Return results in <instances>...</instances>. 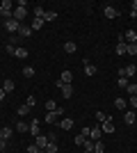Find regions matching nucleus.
<instances>
[{
  "instance_id": "f257e3e1",
  "label": "nucleus",
  "mask_w": 137,
  "mask_h": 153,
  "mask_svg": "<svg viewBox=\"0 0 137 153\" xmlns=\"http://www.w3.org/2000/svg\"><path fill=\"white\" fill-rule=\"evenodd\" d=\"M62 114H64V108H57V110H55V112H46L44 121L48 123V126H50V123H55V121H57V119H59V117H62Z\"/></svg>"
},
{
  "instance_id": "f03ea898",
  "label": "nucleus",
  "mask_w": 137,
  "mask_h": 153,
  "mask_svg": "<svg viewBox=\"0 0 137 153\" xmlns=\"http://www.w3.org/2000/svg\"><path fill=\"white\" fill-rule=\"evenodd\" d=\"M135 73H137L135 64H128V66H124V69H119V78H133Z\"/></svg>"
},
{
  "instance_id": "7ed1b4c3",
  "label": "nucleus",
  "mask_w": 137,
  "mask_h": 153,
  "mask_svg": "<svg viewBox=\"0 0 137 153\" xmlns=\"http://www.w3.org/2000/svg\"><path fill=\"white\" fill-rule=\"evenodd\" d=\"M55 85H57L59 91H62V98H71V96H73V87H71V85H64L62 80H57Z\"/></svg>"
},
{
  "instance_id": "20e7f679",
  "label": "nucleus",
  "mask_w": 137,
  "mask_h": 153,
  "mask_svg": "<svg viewBox=\"0 0 137 153\" xmlns=\"http://www.w3.org/2000/svg\"><path fill=\"white\" fill-rule=\"evenodd\" d=\"M2 25H5V30H7V32H12V34H16V32H19V27H21V23H19L16 19H9V21H5Z\"/></svg>"
},
{
  "instance_id": "39448f33",
  "label": "nucleus",
  "mask_w": 137,
  "mask_h": 153,
  "mask_svg": "<svg viewBox=\"0 0 137 153\" xmlns=\"http://www.w3.org/2000/svg\"><path fill=\"white\" fill-rule=\"evenodd\" d=\"M103 14H105V19H110V21H114V19L119 16L117 7H112V5H105V7H103Z\"/></svg>"
},
{
  "instance_id": "423d86ee",
  "label": "nucleus",
  "mask_w": 137,
  "mask_h": 153,
  "mask_svg": "<svg viewBox=\"0 0 137 153\" xmlns=\"http://www.w3.org/2000/svg\"><path fill=\"white\" fill-rule=\"evenodd\" d=\"M25 16H27V7H19V5L14 7V19L19 21V23L25 19Z\"/></svg>"
},
{
  "instance_id": "0eeeda50",
  "label": "nucleus",
  "mask_w": 137,
  "mask_h": 153,
  "mask_svg": "<svg viewBox=\"0 0 137 153\" xmlns=\"http://www.w3.org/2000/svg\"><path fill=\"white\" fill-rule=\"evenodd\" d=\"M34 144H37L41 151H46V146H48V135H37V137H34Z\"/></svg>"
},
{
  "instance_id": "6e6552de",
  "label": "nucleus",
  "mask_w": 137,
  "mask_h": 153,
  "mask_svg": "<svg viewBox=\"0 0 137 153\" xmlns=\"http://www.w3.org/2000/svg\"><path fill=\"white\" fill-rule=\"evenodd\" d=\"M101 137H103V130H101V126H94V128L89 130V140H91V142H98Z\"/></svg>"
},
{
  "instance_id": "1a4fd4ad",
  "label": "nucleus",
  "mask_w": 137,
  "mask_h": 153,
  "mask_svg": "<svg viewBox=\"0 0 137 153\" xmlns=\"http://www.w3.org/2000/svg\"><path fill=\"white\" fill-rule=\"evenodd\" d=\"M135 119H137V112H135V110H126V112H124V121L128 123V126H133Z\"/></svg>"
},
{
  "instance_id": "9d476101",
  "label": "nucleus",
  "mask_w": 137,
  "mask_h": 153,
  "mask_svg": "<svg viewBox=\"0 0 137 153\" xmlns=\"http://www.w3.org/2000/svg\"><path fill=\"white\" fill-rule=\"evenodd\" d=\"M124 41L126 44H137V32L135 30H126L124 32Z\"/></svg>"
},
{
  "instance_id": "9b49d317",
  "label": "nucleus",
  "mask_w": 137,
  "mask_h": 153,
  "mask_svg": "<svg viewBox=\"0 0 137 153\" xmlns=\"http://www.w3.org/2000/svg\"><path fill=\"white\" fill-rule=\"evenodd\" d=\"M30 133H32L34 137L41 135V121H39V119H32V121H30Z\"/></svg>"
},
{
  "instance_id": "f8f14e48",
  "label": "nucleus",
  "mask_w": 137,
  "mask_h": 153,
  "mask_svg": "<svg viewBox=\"0 0 137 153\" xmlns=\"http://www.w3.org/2000/svg\"><path fill=\"white\" fill-rule=\"evenodd\" d=\"M98 126H101L103 135H112V133H114V123H112V121H103V123H98Z\"/></svg>"
},
{
  "instance_id": "ddd939ff",
  "label": "nucleus",
  "mask_w": 137,
  "mask_h": 153,
  "mask_svg": "<svg viewBox=\"0 0 137 153\" xmlns=\"http://www.w3.org/2000/svg\"><path fill=\"white\" fill-rule=\"evenodd\" d=\"M73 126H76V121H73L71 117H66V119H62V121H59V128H62V130H71Z\"/></svg>"
},
{
  "instance_id": "4468645a",
  "label": "nucleus",
  "mask_w": 137,
  "mask_h": 153,
  "mask_svg": "<svg viewBox=\"0 0 137 153\" xmlns=\"http://www.w3.org/2000/svg\"><path fill=\"white\" fill-rule=\"evenodd\" d=\"M98 73V66L91 62H85V76H96Z\"/></svg>"
},
{
  "instance_id": "2eb2a0df",
  "label": "nucleus",
  "mask_w": 137,
  "mask_h": 153,
  "mask_svg": "<svg viewBox=\"0 0 137 153\" xmlns=\"http://www.w3.org/2000/svg\"><path fill=\"white\" fill-rule=\"evenodd\" d=\"M16 34H19L21 39H25V37H30V34H32V27H30V25H21Z\"/></svg>"
},
{
  "instance_id": "dca6fc26",
  "label": "nucleus",
  "mask_w": 137,
  "mask_h": 153,
  "mask_svg": "<svg viewBox=\"0 0 137 153\" xmlns=\"http://www.w3.org/2000/svg\"><path fill=\"white\" fill-rule=\"evenodd\" d=\"M59 80H62L64 85H71V80H73V73H71L69 69H66V71H62V76H59Z\"/></svg>"
},
{
  "instance_id": "f3484780",
  "label": "nucleus",
  "mask_w": 137,
  "mask_h": 153,
  "mask_svg": "<svg viewBox=\"0 0 137 153\" xmlns=\"http://www.w3.org/2000/svg\"><path fill=\"white\" fill-rule=\"evenodd\" d=\"M12 135H14V130H12L9 126H5L2 130H0V137H2V140H7V142L12 140Z\"/></svg>"
},
{
  "instance_id": "a211bd4d",
  "label": "nucleus",
  "mask_w": 137,
  "mask_h": 153,
  "mask_svg": "<svg viewBox=\"0 0 137 153\" xmlns=\"http://www.w3.org/2000/svg\"><path fill=\"white\" fill-rule=\"evenodd\" d=\"M14 57H16V59H25V57H27V48L19 46V48H16V53H14Z\"/></svg>"
},
{
  "instance_id": "6ab92c4d",
  "label": "nucleus",
  "mask_w": 137,
  "mask_h": 153,
  "mask_svg": "<svg viewBox=\"0 0 137 153\" xmlns=\"http://www.w3.org/2000/svg\"><path fill=\"white\" fill-rule=\"evenodd\" d=\"M16 133H30V123L19 121V123H16Z\"/></svg>"
},
{
  "instance_id": "aec40b11",
  "label": "nucleus",
  "mask_w": 137,
  "mask_h": 153,
  "mask_svg": "<svg viewBox=\"0 0 137 153\" xmlns=\"http://www.w3.org/2000/svg\"><path fill=\"white\" fill-rule=\"evenodd\" d=\"M53 21H57V12H46L44 14V23H53Z\"/></svg>"
},
{
  "instance_id": "412c9836",
  "label": "nucleus",
  "mask_w": 137,
  "mask_h": 153,
  "mask_svg": "<svg viewBox=\"0 0 137 153\" xmlns=\"http://www.w3.org/2000/svg\"><path fill=\"white\" fill-rule=\"evenodd\" d=\"M126 105H128L126 98H114V108H117V110H124V112H126Z\"/></svg>"
},
{
  "instance_id": "4be33fe9",
  "label": "nucleus",
  "mask_w": 137,
  "mask_h": 153,
  "mask_svg": "<svg viewBox=\"0 0 137 153\" xmlns=\"http://www.w3.org/2000/svg\"><path fill=\"white\" fill-rule=\"evenodd\" d=\"M30 105H25V103H23V105H19V110H16V112H19V117H25V114H30Z\"/></svg>"
},
{
  "instance_id": "5701e85b",
  "label": "nucleus",
  "mask_w": 137,
  "mask_h": 153,
  "mask_svg": "<svg viewBox=\"0 0 137 153\" xmlns=\"http://www.w3.org/2000/svg\"><path fill=\"white\" fill-rule=\"evenodd\" d=\"M96 121H98V123H103V121H112V117H110V114H105V112H96Z\"/></svg>"
},
{
  "instance_id": "b1692460",
  "label": "nucleus",
  "mask_w": 137,
  "mask_h": 153,
  "mask_svg": "<svg viewBox=\"0 0 137 153\" xmlns=\"http://www.w3.org/2000/svg\"><path fill=\"white\" fill-rule=\"evenodd\" d=\"M2 89H5L7 94H9V91H14V89H16V85H14V80H5V82H2Z\"/></svg>"
},
{
  "instance_id": "393cba45",
  "label": "nucleus",
  "mask_w": 137,
  "mask_h": 153,
  "mask_svg": "<svg viewBox=\"0 0 137 153\" xmlns=\"http://www.w3.org/2000/svg\"><path fill=\"white\" fill-rule=\"evenodd\" d=\"M126 46H128L126 41H119L117 48H114V53H117V55H126Z\"/></svg>"
},
{
  "instance_id": "a878e982",
  "label": "nucleus",
  "mask_w": 137,
  "mask_h": 153,
  "mask_svg": "<svg viewBox=\"0 0 137 153\" xmlns=\"http://www.w3.org/2000/svg\"><path fill=\"white\" fill-rule=\"evenodd\" d=\"M59 105L55 101H53V98H48V101H46V110H48V112H55V110H57Z\"/></svg>"
},
{
  "instance_id": "bb28decb",
  "label": "nucleus",
  "mask_w": 137,
  "mask_h": 153,
  "mask_svg": "<svg viewBox=\"0 0 137 153\" xmlns=\"http://www.w3.org/2000/svg\"><path fill=\"white\" fill-rule=\"evenodd\" d=\"M64 51L69 53V55H71V53H76V51H78V46L73 44V41H66V44H64Z\"/></svg>"
},
{
  "instance_id": "cd10ccee",
  "label": "nucleus",
  "mask_w": 137,
  "mask_h": 153,
  "mask_svg": "<svg viewBox=\"0 0 137 153\" xmlns=\"http://www.w3.org/2000/svg\"><path fill=\"white\" fill-rule=\"evenodd\" d=\"M89 140V137H85V135L80 133V135H76V146H85V142Z\"/></svg>"
},
{
  "instance_id": "c85d7f7f",
  "label": "nucleus",
  "mask_w": 137,
  "mask_h": 153,
  "mask_svg": "<svg viewBox=\"0 0 137 153\" xmlns=\"http://www.w3.org/2000/svg\"><path fill=\"white\" fill-rule=\"evenodd\" d=\"M44 14H46V9H44L41 5L34 7V19H44Z\"/></svg>"
},
{
  "instance_id": "c756f323",
  "label": "nucleus",
  "mask_w": 137,
  "mask_h": 153,
  "mask_svg": "<svg viewBox=\"0 0 137 153\" xmlns=\"http://www.w3.org/2000/svg\"><path fill=\"white\" fill-rule=\"evenodd\" d=\"M126 55H137V44H128L126 46Z\"/></svg>"
},
{
  "instance_id": "7c9ffc66",
  "label": "nucleus",
  "mask_w": 137,
  "mask_h": 153,
  "mask_svg": "<svg viewBox=\"0 0 137 153\" xmlns=\"http://www.w3.org/2000/svg\"><path fill=\"white\" fill-rule=\"evenodd\" d=\"M30 27H32V30H41V27H44V19H34Z\"/></svg>"
},
{
  "instance_id": "2f4dec72",
  "label": "nucleus",
  "mask_w": 137,
  "mask_h": 153,
  "mask_svg": "<svg viewBox=\"0 0 137 153\" xmlns=\"http://www.w3.org/2000/svg\"><path fill=\"white\" fill-rule=\"evenodd\" d=\"M126 91H128V94H130V96H137V85H135V82H128V87H126Z\"/></svg>"
},
{
  "instance_id": "473e14b6",
  "label": "nucleus",
  "mask_w": 137,
  "mask_h": 153,
  "mask_svg": "<svg viewBox=\"0 0 137 153\" xmlns=\"http://www.w3.org/2000/svg\"><path fill=\"white\" fill-rule=\"evenodd\" d=\"M46 153H57V142H48V146H46Z\"/></svg>"
},
{
  "instance_id": "72a5a7b5",
  "label": "nucleus",
  "mask_w": 137,
  "mask_h": 153,
  "mask_svg": "<svg viewBox=\"0 0 137 153\" xmlns=\"http://www.w3.org/2000/svg\"><path fill=\"white\" fill-rule=\"evenodd\" d=\"M94 151H96V153H103L105 151V146H103V142H101V140L94 142Z\"/></svg>"
},
{
  "instance_id": "f704fd0d",
  "label": "nucleus",
  "mask_w": 137,
  "mask_h": 153,
  "mask_svg": "<svg viewBox=\"0 0 137 153\" xmlns=\"http://www.w3.org/2000/svg\"><path fill=\"white\" fill-rule=\"evenodd\" d=\"M27 153H46V151H41L37 144H30V146H27Z\"/></svg>"
},
{
  "instance_id": "c9c22d12",
  "label": "nucleus",
  "mask_w": 137,
  "mask_h": 153,
  "mask_svg": "<svg viewBox=\"0 0 137 153\" xmlns=\"http://www.w3.org/2000/svg\"><path fill=\"white\" fill-rule=\"evenodd\" d=\"M23 76H25V78H32L34 76V69H32V66H25V69H23Z\"/></svg>"
},
{
  "instance_id": "e433bc0d",
  "label": "nucleus",
  "mask_w": 137,
  "mask_h": 153,
  "mask_svg": "<svg viewBox=\"0 0 137 153\" xmlns=\"http://www.w3.org/2000/svg\"><path fill=\"white\" fill-rule=\"evenodd\" d=\"M117 85L121 87V89H126V87H128V78H119V80H117Z\"/></svg>"
},
{
  "instance_id": "4c0bfd02",
  "label": "nucleus",
  "mask_w": 137,
  "mask_h": 153,
  "mask_svg": "<svg viewBox=\"0 0 137 153\" xmlns=\"http://www.w3.org/2000/svg\"><path fill=\"white\" fill-rule=\"evenodd\" d=\"M16 48H19V46H14V44H7V46H5V51L9 53V55H14V53H16Z\"/></svg>"
},
{
  "instance_id": "58836bf2",
  "label": "nucleus",
  "mask_w": 137,
  "mask_h": 153,
  "mask_svg": "<svg viewBox=\"0 0 137 153\" xmlns=\"http://www.w3.org/2000/svg\"><path fill=\"white\" fill-rule=\"evenodd\" d=\"M34 103H37V98H34V96H27L25 105H30V108H34Z\"/></svg>"
},
{
  "instance_id": "ea45409f",
  "label": "nucleus",
  "mask_w": 137,
  "mask_h": 153,
  "mask_svg": "<svg viewBox=\"0 0 137 153\" xmlns=\"http://www.w3.org/2000/svg\"><path fill=\"white\" fill-rule=\"evenodd\" d=\"M128 103L133 105V110H137V96H130V98H128Z\"/></svg>"
},
{
  "instance_id": "a19ab883",
  "label": "nucleus",
  "mask_w": 137,
  "mask_h": 153,
  "mask_svg": "<svg viewBox=\"0 0 137 153\" xmlns=\"http://www.w3.org/2000/svg\"><path fill=\"white\" fill-rule=\"evenodd\" d=\"M7 149V140H2V137H0V151H5Z\"/></svg>"
},
{
  "instance_id": "79ce46f5",
  "label": "nucleus",
  "mask_w": 137,
  "mask_h": 153,
  "mask_svg": "<svg viewBox=\"0 0 137 153\" xmlns=\"http://www.w3.org/2000/svg\"><path fill=\"white\" fill-rule=\"evenodd\" d=\"M5 96H7V91L2 89V87H0V101H5Z\"/></svg>"
},
{
  "instance_id": "37998d69",
  "label": "nucleus",
  "mask_w": 137,
  "mask_h": 153,
  "mask_svg": "<svg viewBox=\"0 0 137 153\" xmlns=\"http://www.w3.org/2000/svg\"><path fill=\"white\" fill-rule=\"evenodd\" d=\"M130 9H133V12H137V0H133V5H130Z\"/></svg>"
},
{
  "instance_id": "c03bdc74",
  "label": "nucleus",
  "mask_w": 137,
  "mask_h": 153,
  "mask_svg": "<svg viewBox=\"0 0 137 153\" xmlns=\"http://www.w3.org/2000/svg\"><path fill=\"white\" fill-rule=\"evenodd\" d=\"M0 19H2V7H0Z\"/></svg>"
},
{
  "instance_id": "a18cd8bd",
  "label": "nucleus",
  "mask_w": 137,
  "mask_h": 153,
  "mask_svg": "<svg viewBox=\"0 0 137 153\" xmlns=\"http://www.w3.org/2000/svg\"><path fill=\"white\" fill-rule=\"evenodd\" d=\"M0 153H5V151H0Z\"/></svg>"
},
{
  "instance_id": "49530a36",
  "label": "nucleus",
  "mask_w": 137,
  "mask_h": 153,
  "mask_svg": "<svg viewBox=\"0 0 137 153\" xmlns=\"http://www.w3.org/2000/svg\"><path fill=\"white\" fill-rule=\"evenodd\" d=\"M135 112H137V110H135Z\"/></svg>"
}]
</instances>
